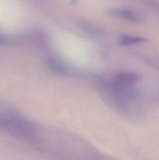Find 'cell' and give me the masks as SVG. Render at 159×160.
Returning <instances> with one entry per match:
<instances>
[{
  "mask_svg": "<svg viewBox=\"0 0 159 160\" xmlns=\"http://www.w3.org/2000/svg\"><path fill=\"white\" fill-rule=\"evenodd\" d=\"M147 40L146 38L140 37L124 36L120 39V44L122 46H126L138 43H145Z\"/></svg>",
  "mask_w": 159,
  "mask_h": 160,
  "instance_id": "obj_4",
  "label": "cell"
},
{
  "mask_svg": "<svg viewBox=\"0 0 159 160\" xmlns=\"http://www.w3.org/2000/svg\"><path fill=\"white\" fill-rule=\"evenodd\" d=\"M8 42V39L4 36L0 34V46H5Z\"/></svg>",
  "mask_w": 159,
  "mask_h": 160,
  "instance_id": "obj_6",
  "label": "cell"
},
{
  "mask_svg": "<svg viewBox=\"0 0 159 160\" xmlns=\"http://www.w3.org/2000/svg\"><path fill=\"white\" fill-rule=\"evenodd\" d=\"M139 80L140 77L134 72H121L114 77L112 86H131L138 82Z\"/></svg>",
  "mask_w": 159,
  "mask_h": 160,
  "instance_id": "obj_1",
  "label": "cell"
},
{
  "mask_svg": "<svg viewBox=\"0 0 159 160\" xmlns=\"http://www.w3.org/2000/svg\"><path fill=\"white\" fill-rule=\"evenodd\" d=\"M48 66L50 71L56 76H66L70 73L66 64L58 57H52L49 58Z\"/></svg>",
  "mask_w": 159,
  "mask_h": 160,
  "instance_id": "obj_2",
  "label": "cell"
},
{
  "mask_svg": "<svg viewBox=\"0 0 159 160\" xmlns=\"http://www.w3.org/2000/svg\"><path fill=\"white\" fill-rule=\"evenodd\" d=\"M110 13L113 16L120 17L133 22L141 21L142 19L139 14L129 9H115L111 10Z\"/></svg>",
  "mask_w": 159,
  "mask_h": 160,
  "instance_id": "obj_3",
  "label": "cell"
},
{
  "mask_svg": "<svg viewBox=\"0 0 159 160\" xmlns=\"http://www.w3.org/2000/svg\"><path fill=\"white\" fill-rule=\"evenodd\" d=\"M81 26L84 29H86V30H87L88 32H91L97 33L99 32L98 29L96 27L92 26L91 24H89L88 23H86L85 22H83V23H81Z\"/></svg>",
  "mask_w": 159,
  "mask_h": 160,
  "instance_id": "obj_5",
  "label": "cell"
}]
</instances>
